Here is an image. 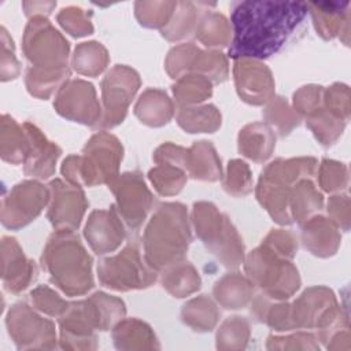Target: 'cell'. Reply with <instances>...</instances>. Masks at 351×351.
I'll list each match as a JSON object with an SVG mask.
<instances>
[{
	"label": "cell",
	"mask_w": 351,
	"mask_h": 351,
	"mask_svg": "<svg viewBox=\"0 0 351 351\" xmlns=\"http://www.w3.org/2000/svg\"><path fill=\"white\" fill-rule=\"evenodd\" d=\"M307 12V4L302 1L234 3L228 55L236 60H259L276 55L303 23Z\"/></svg>",
	"instance_id": "obj_1"
},
{
	"label": "cell",
	"mask_w": 351,
	"mask_h": 351,
	"mask_svg": "<svg viewBox=\"0 0 351 351\" xmlns=\"http://www.w3.org/2000/svg\"><path fill=\"white\" fill-rule=\"evenodd\" d=\"M41 266L67 296H81L93 288L92 256L73 230H56L48 239Z\"/></svg>",
	"instance_id": "obj_2"
},
{
	"label": "cell",
	"mask_w": 351,
	"mask_h": 351,
	"mask_svg": "<svg viewBox=\"0 0 351 351\" xmlns=\"http://www.w3.org/2000/svg\"><path fill=\"white\" fill-rule=\"evenodd\" d=\"M191 240L186 207L181 203H162L144 230V259L154 270L162 271L184 261Z\"/></svg>",
	"instance_id": "obj_3"
},
{
	"label": "cell",
	"mask_w": 351,
	"mask_h": 351,
	"mask_svg": "<svg viewBox=\"0 0 351 351\" xmlns=\"http://www.w3.org/2000/svg\"><path fill=\"white\" fill-rule=\"evenodd\" d=\"M317 159L311 156L276 159L261 173L256 199L280 225H291L289 192L302 178H311L315 174Z\"/></svg>",
	"instance_id": "obj_4"
},
{
	"label": "cell",
	"mask_w": 351,
	"mask_h": 351,
	"mask_svg": "<svg viewBox=\"0 0 351 351\" xmlns=\"http://www.w3.org/2000/svg\"><path fill=\"white\" fill-rule=\"evenodd\" d=\"M123 156L121 141L107 132H99L84 147L82 155H70L62 165V176L77 186L110 184Z\"/></svg>",
	"instance_id": "obj_5"
},
{
	"label": "cell",
	"mask_w": 351,
	"mask_h": 351,
	"mask_svg": "<svg viewBox=\"0 0 351 351\" xmlns=\"http://www.w3.org/2000/svg\"><path fill=\"white\" fill-rule=\"evenodd\" d=\"M192 222L196 236L228 269H237L244 261V244L226 214L213 203L193 204Z\"/></svg>",
	"instance_id": "obj_6"
},
{
	"label": "cell",
	"mask_w": 351,
	"mask_h": 351,
	"mask_svg": "<svg viewBox=\"0 0 351 351\" xmlns=\"http://www.w3.org/2000/svg\"><path fill=\"white\" fill-rule=\"evenodd\" d=\"M293 329H318V340L325 344L340 328L350 326L347 313L339 306L332 289L326 287L307 288L291 304Z\"/></svg>",
	"instance_id": "obj_7"
},
{
	"label": "cell",
	"mask_w": 351,
	"mask_h": 351,
	"mask_svg": "<svg viewBox=\"0 0 351 351\" xmlns=\"http://www.w3.org/2000/svg\"><path fill=\"white\" fill-rule=\"evenodd\" d=\"M248 280L262 289L267 299L285 300L300 287L298 269L291 259H285L265 245L251 251L244 262Z\"/></svg>",
	"instance_id": "obj_8"
},
{
	"label": "cell",
	"mask_w": 351,
	"mask_h": 351,
	"mask_svg": "<svg viewBox=\"0 0 351 351\" xmlns=\"http://www.w3.org/2000/svg\"><path fill=\"white\" fill-rule=\"evenodd\" d=\"M97 276L103 287L121 292L144 289L156 281V270L145 262L136 243H129L119 254L100 261Z\"/></svg>",
	"instance_id": "obj_9"
},
{
	"label": "cell",
	"mask_w": 351,
	"mask_h": 351,
	"mask_svg": "<svg viewBox=\"0 0 351 351\" xmlns=\"http://www.w3.org/2000/svg\"><path fill=\"white\" fill-rule=\"evenodd\" d=\"M69 43L44 16H34L26 26L23 52L32 67L44 70L67 69Z\"/></svg>",
	"instance_id": "obj_10"
},
{
	"label": "cell",
	"mask_w": 351,
	"mask_h": 351,
	"mask_svg": "<svg viewBox=\"0 0 351 351\" xmlns=\"http://www.w3.org/2000/svg\"><path fill=\"white\" fill-rule=\"evenodd\" d=\"M110 191L115 196V208L130 232H137L154 204V196L148 189L143 174L128 171L118 174L110 184Z\"/></svg>",
	"instance_id": "obj_11"
},
{
	"label": "cell",
	"mask_w": 351,
	"mask_h": 351,
	"mask_svg": "<svg viewBox=\"0 0 351 351\" xmlns=\"http://www.w3.org/2000/svg\"><path fill=\"white\" fill-rule=\"evenodd\" d=\"M5 325L18 350L56 348L55 324L38 315L26 303H16L10 308Z\"/></svg>",
	"instance_id": "obj_12"
},
{
	"label": "cell",
	"mask_w": 351,
	"mask_h": 351,
	"mask_svg": "<svg viewBox=\"0 0 351 351\" xmlns=\"http://www.w3.org/2000/svg\"><path fill=\"white\" fill-rule=\"evenodd\" d=\"M140 88V77L137 71L128 66H114L101 81L103 117L100 128H114L119 125L128 112L137 89Z\"/></svg>",
	"instance_id": "obj_13"
},
{
	"label": "cell",
	"mask_w": 351,
	"mask_h": 351,
	"mask_svg": "<svg viewBox=\"0 0 351 351\" xmlns=\"http://www.w3.org/2000/svg\"><path fill=\"white\" fill-rule=\"evenodd\" d=\"M166 71L171 78L188 74H200L211 82H222L228 78V60L217 51H202L193 44L174 47L166 58Z\"/></svg>",
	"instance_id": "obj_14"
},
{
	"label": "cell",
	"mask_w": 351,
	"mask_h": 351,
	"mask_svg": "<svg viewBox=\"0 0 351 351\" xmlns=\"http://www.w3.org/2000/svg\"><path fill=\"white\" fill-rule=\"evenodd\" d=\"M49 188L37 181L16 184L3 199L1 222L5 228L19 229L34 221L49 203Z\"/></svg>",
	"instance_id": "obj_15"
},
{
	"label": "cell",
	"mask_w": 351,
	"mask_h": 351,
	"mask_svg": "<svg viewBox=\"0 0 351 351\" xmlns=\"http://www.w3.org/2000/svg\"><path fill=\"white\" fill-rule=\"evenodd\" d=\"M53 107L59 115L92 128L100 125L103 110L92 84L84 80H69L58 90Z\"/></svg>",
	"instance_id": "obj_16"
},
{
	"label": "cell",
	"mask_w": 351,
	"mask_h": 351,
	"mask_svg": "<svg viewBox=\"0 0 351 351\" xmlns=\"http://www.w3.org/2000/svg\"><path fill=\"white\" fill-rule=\"evenodd\" d=\"M51 197L48 206V219L56 230L78 229L88 202L82 186L64 182L59 178L52 180L48 185Z\"/></svg>",
	"instance_id": "obj_17"
},
{
	"label": "cell",
	"mask_w": 351,
	"mask_h": 351,
	"mask_svg": "<svg viewBox=\"0 0 351 351\" xmlns=\"http://www.w3.org/2000/svg\"><path fill=\"white\" fill-rule=\"evenodd\" d=\"M239 96L248 104L262 106L274 97V80L269 67L259 60L237 59L233 66Z\"/></svg>",
	"instance_id": "obj_18"
},
{
	"label": "cell",
	"mask_w": 351,
	"mask_h": 351,
	"mask_svg": "<svg viewBox=\"0 0 351 351\" xmlns=\"http://www.w3.org/2000/svg\"><path fill=\"white\" fill-rule=\"evenodd\" d=\"M84 236L97 255L117 250L126 237V230L115 206L108 210L92 211L86 221Z\"/></svg>",
	"instance_id": "obj_19"
},
{
	"label": "cell",
	"mask_w": 351,
	"mask_h": 351,
	"mask_svg": "<svg viewBox=\"0 0 351 351\" xmlns=\"http://www.w3.org/2000/svg\"><path fill=\"white\" fill-rule=\"evenodd\" d=\"M60 339L59 344L63 350H96L97 337L84 302H73L69 308L59 317Z\"/></svg>",
	"instance_id": "obj_20"
},
{
	"label": "cell",
	"mask_w": 351,
	"mask_h": 351,
	"mask_svg": "<svg viewBox=\"0 0 351 351\" xmlns=\"http://www.w3.org/2000/svg\"><path fill=\"white\" fill-rule=\"evenodd\" d=\"M3 284L10 293L25 291L36 278V263L27 259L12 237H3Z\"/></svg>",
	"instance_id": "obj_21"
},
{
	"label": "cell",
	"mask_w": 351,
	"mask_h": 351,
	"mask_svg": "<svg viewBox=\"0 0 351 351\" xmlns=\"http://www.w3.org/2000/svg\"><path fill=\"white\" fill-rule=\"evenodd\" d=\"M23 128L29 138V149L25 159V173L40 180L49 178L55 173V165L62 149L49 141L43 132L30 122H25Z\"/></svg>",
	"instance_id": "obj_22"
},
{
	"label": "cell",
	"mask_w": 351,
	"mask_h": 351,
	"mask_svg": "<svg viewBox=\"0 0 351 351\" xmlns=\"http://www.w3.org/2000/svg\"><path fill=\"white\" fill-rule=\"evenodd\" d=\"M340 243L341 234L332 219L315 214L302 223V244L313 255L332 256L337 252Z\"/></svg>",
	"instance_id": "obj_23"
},
{
	"label": "cell",
	"mask_w": 351,
	"mask_h": 351,
	"mask_svg": "<svg viewBox=\"0 0 351 351\" xmlns=\"http://www.w3.org/2000/svg\"><path fill=\"white\" fill-rule=\"evenodd\" d=\"M306 4L313 16L315 30L324 40H332L339 33L340 36L344 33L348 40V1H315Z\"/></svg>",
	"instance_id": "obj_24"
},
{
	"label": "cell",
	"mask_w": 351,
	"mask_h": 351,
	"mask_svg": "<svg viewBox=\"0 0 351 351\" xmlns=\"http://www.w3.org/2000/svg\"><path fill=\"white\" fill-rule=\"evenodd\" d=\"M237 141L241 155L256 163H263L274 149L276 134L267 123L255 122L240 130Z\"/></svg>",
	"instance_id": "obj_25"
},
{
	"label": "cell",
	"mask_w": 351,
	"mask_h": 351,
	"mask_svg": "<svg viewBox=\"0 0 351 351\" xmlns=\"http://www.w3.org/2000/svg\"><path fill=\"white\" fill-rule=\"evenodd\" d=\"M185 173L203 181H218L222 177L221 159L210 141H196L186 149Z\"/></svg>",
	"instance_id": "obj_26"
},
{
	"label": "cell",
	"mask_w": 351,
	"mask_h": 351,
	"mask_svg": "<svg viewBox=\"0 0 351 351\" xmlns=\"http://www.w3.org/2000/svg\"><path fill=\"white\" fill-rule=\"evenodd\" d=\"M112 340L118 350H158L160 347L151 326L137 318H122L112 328Z\"/></svg>",
	"instance_id": "obj_27"
},
{
	"label": "cell",
	"mask_w": 351,
	"mask_h": 351,
	"mask_svg": "<svg viewBox=\"0 0 351 351\" xmlns=\"http://www.w3.org/2000/svg\"><path fill=\"white\" fill-rule=\"evenodd\" d=\"M213 293L223 308L239 310L252 300L254 284L240 273H229L214 284Z\"/></svg>",
	"instance_id": "obj_28"
},
{
	"label": "cell",
	"mask_w": 351,
	"mask_h": 351,
	"mask_svg": "<svg viewBox=\"0 0 351 351\" xmlns=\"http://www.w3.org/2000/svg\"><path fill=\"white\" fill-rule=\"evenodd\" d=\"M134 114L141 123L148 126H163L174 114V104L166 92L160 89H147L137 100Z\"/></svg>",
	"instance_id": "obj_29"
},
{
	"label": "cell",
	"mask_w": 351,
	"mask_h": 351,
	"mask_svg": "<svg viewBox=\"0 0 351 351\" xmlns=\"http://www.w3.org/2000/svg\"><path fill=\"white\" fill-rule=\"evenodd\" d=\"M85 310L96 330L112 329L126 313L125 303L115 296L96 292L84 300Z\"/></svg>",
	"instance_id": "obj_30"
},
{
	"label": "cell",
	"mask_w": 351,
	"mask_h": 351,
	"mask_svg": "<svg viewBox=\"0 0 351 351\" xmlns=\"http://www.w3.org/2000/svg\"><path fill=\"white\" fill-rule=\"evenodd\" d=\"M324 206V196L311 178L299 180L289 192V213L292 221L303 223L315 215Z\"/></svg>",
	"instance_id": "obj_31"
},
{
	"label": "cell",
	"mask_w": 351,
	"mask_h": 351,
	"mask_svg": "<svg viewBox=\"0 0 351 351\" xmlns=\"http://www.w3.org/2000/svg\"><path fill=\"white\" fill-rule=\"evenodd\" d=\"M162 287L174 298H185L200 288V277L196 269L185 261L176 262L162 270Z\"/></svg>",
	"instance_id": "obj_32"
},
{
	"label": "cell",
	"mask_w": 351,
	"mask_h": 351,
	"mask_svg": "<svg viewBox=\"0 0 351 351\" xmlns=\"http://www.w3.org/2000/svg\"><path fill=\"white\" fill-rule=\"evenodd\" d=\"M176 118L188 133H214L221 126V112L213 104L180 107Z\"/></svg>",
	"instance_id": "obj_33"
},
{
	"label": "cell",
	"mask_w": 351,
	"mask_h": 351,
	"mask_svg": "<svg viewBox=\"0 0 351 351\" xmlns=\"http://www.w3.org/2000/svg\"><path fill=\"white\" fill-rule=\"evenodd\" d=\"M219 314L217 304L207 295H200L182 306L181 321L195 332H210L217 325Z\"/></svg>",
	"instance_id": "obj_34"
},
{
	"label": "cell",
	"mask_w": 351,
	"mask_h": 351,
	"mask_svg": "<svg viewBox=\"0 0 351 351\" xmlns=\"http://www.w3.org/2000/svg\"><path fill=\"white\" fill-rule=\"evenodd\" d=\"M29 149L26 130L8 115H3L1 122V158L11 163L25 162Z\"/></svg>",
	"instance_id": "obj_35"
},
{
	"label": "cell",
	"mask_w": 351,
	"mask_h": 351,
	"mask_svg": "<svg viewBox=\"0 0 351 351\" xmlns=\"http://www.w3.org/2000/svg\"><path fill=\"white\" fill-rule=\"evenodd\" d=\"M251 315L255 321L266 324L274 330H292L291 304L289 303H270L265 295H259L251 303Z\"/></svg>",
	"instance_id": "obj_36"
},
{
	"label": "cell",
	"mask_w": 351,
	"mask_h": 351,
	"mask_svg": "<svg viewBox=\"0 0 351 351\" xmlns=\"http://www.w3.org/2000/svg\"><path fill=\"white\" fill-rule=\"evenodd\" d=\"M173 95L180 107L195 106L213 95V82L200 74H185L177 78Z\"/></svg>",
	"instance_id": "obj_37"
},
{
	"label": "cell",
	"mask_w": 351,
	"mask_h": 351,
	"mask_svg": "<svg viewBox=\"0 0 351 351\" xmlns=\"http://www.w3.org/2000/svg\"><path fill=\"white\" fill-rule=\"evenodd\" d=\"M108 64L107 49L96 41L82 43L74 49L71 66L73 69L88 77L99 75Z\"/></svg>",
	"instance_id": "obj_38"
},
{
	"label": "cell",
	"mask_w": 351,
	"mask_h": 351,
	"mask_svg": "<svg viewBox=\"0 0 351 351\" xmlns=\"http://www.w3.org/2000/svg\"><path fill=\"white\" fill-rule=\"evenodd\" d=\"M306 125L321 145L329 147L343 134L347 122L330 114L322 104L318 110L306 117Z\"/></svg>",
	"instance_id": "obj_39"
},
{
	"label": "cell",
	"mask_w": 351,
	"mask_h": 351,
	"mask_svg": "<svg viewBox=\"0 0 351 351\" xmlns=\"http://www.w3.org/2000/svg\"><path fill=\"white\" fill-rule=\"evenodd\" d=\"M197 40L210 48H223L232 41V32L226 18L218 12H207L196 27Z\"/></svg>",
	"instance_id": "obj_40"
},
{
	"label": "cell",
	"mask_w": 351,
	"mask_h": 351,
	"mask_svg": "<svg viewBox=\"0 0 351 351\" xmlns=\"http://www.w3.org/2000/svg\"><path fill=\"white\" fill-rule=\"evenodd\" d=\"M178 7L180 10L174 11L170 22L160 30L162 36L170 41L191 36L193 30L196 32L199 21L203 16V12L199 11V7L196 10V4L193 3H178Z\"/></svg>",
	"instance_id": "obj_41"
},
{
	"label": "cell",
	"mask_w": 351,
	"mask_h": 351,
	"mask_svg": "<svg viewBox=\"0 0 351 351\" xmlns=\"http://www.w3.org/2000/svg\"><path fill=\"white\" fill-rule=\"evenodd\" d=\"M70 77V70H44L30 67L26 71V86L30 95L38 99H47L59 86H62Z\"/></svg>",
	"instance_id": "obj_42"
},
{
	"label": "cell",
	"mask_w": 351,
	"mask_h": 351,
	"mask_svg": "<svg viewBox=\"0 0 351 351\" xmlns=\"http://www.w3.org/2000/svg\"><path fill=\"white\" fill-rule=\"evenodd\" d=\"M251 335L250 322L244 317L233 315L226 318L217 332L218 350H244Z\"/></svg>",
	"instance_id": "obj_43"
},
{
	"label": "cell",
	"mask_w": 351,
	"mask_h": 351,
	"mask_svg": "<svg viewBox=\"0 0 351 351\" xmlns=\"http://www.w3.org/2000/svg\"><path fill=\"white\" fill-rule=\"evenodd\" d=\"M263 117L281 137L289 134L300 123L299 114L291 108L287 100L281 96L267 101V106L263 110Z\"/></svg>",
	"instance_id": "obj_44"
},
{
	"label": "cell",
	"mask_w": 351,
	"mask_h": 351,
	"mask_svg": "<svg viewBox=\"0 0 351 351\" xmlns=\"http://www.w3.org/2000/svg\"><path fill=\"white\" fill-rule=\"evenodd\" d=\"M148 178L159 195L173 196L184 188L186 182V173L178 166L159 163L156 167L149 170Z\"/></svg>",
	"instance_id": "obj_45"
},
{
	"label": "cell",
	"mask_w": 351,
	"mask_h": 351,
	"mask_svg": "<svg viewBox=\"0 0 351 351\" xmlns=\"http://www.w3.org/2000/svg\"><path fill=\"white\" fill-rule=\"evenodd\" d=\"M177 3H136V16L145 27H160V30L170 22Z\"/></svg>",
	"instance_id": "obj_46"
},
{
	"label": "cell",
	"mask_w": 351,
	"mask_h": 351,
	"mask_svg": "<svg viewBox=\"0 0 351 351\" xmlns=\"http://www.w3.org/2000/svg\"><path fill=\"white\" fill-rule=\"evenodd\" d=\"M318 184L328 193L341 192L348 186V167L341 162L324 159L318 169Z\"/></svg>",
	"instance_id": "obj_47"
},
{
	"label": "cell",
	"mask_w": 351,
	"mask_h": 351,
	"mask_svg": "<svg viewBox=\"0 0 351 351\" xmlns=\"http://www.w3.org/2000/svg\"><path fill=\"white\" fill-rule=\"evenodd\" d=\"M225 191L232 196H245L252 191V177L250 167L240 159H233L228 165L223 180Z\"/></svg>",
	"instance_id": "obj_48"
},
{
	"label": "cell",
	"mask_w": 351,
	"mask_h": 351,
	"mask_svg": "<svg viewBox=\"0 0 351 351\" xmlns=\"http://www.w3.org/2000/svg\"><path fill=\"white\" fill-rule=\"evenodd\" d=\"M32 296V302L33 306L49 315V317H60L62 314H64V311L69 308L70 303L66 302L64 299H62L55 291H52L49 287L47 285H40L37 288H34L30 293Z\"/></svg>",
	"instance_id": "obj_49"
},
{
	"label": "cell",
	"mask_w": 351,
	"mask_h": 351,
	"mask_svg": "<svg viewBox=\"0 0 351 351\" xmlns=\"http://www.w3.org/2000/svg\"><path fill=\"white\" fill-rule=\"evenodd\" d=\"M324 107L335 117L348 122L350 119V89L344 84H333L324 89Z\"/></svg>",
	"instance_id": "obj_50"
},
{
	"label": "cell",
	"mask_w": 351,
	"mask_h": 351,
	"mask_svg": "<svg viewBox=\"0 0 351 351\" xmlns=\"http://www.w3.org/2000/svg\"><path fill=\"white\" fill-rule=\"evenodd\" d=\"M58 21L60 26L74 37H82L86 34H92L93 32V26L88 18V14L81 8H63L58 15Z\"/></svg>",
	"instance_id": "obj_51"
},
{
	"label": "cell",
	"mask_w": 351,
	"mask_h": 351,
	"mask_svg": "<svg viewBox=\"0 0 351 351\" xmlns=\"http://www.w3.org/2000/svg\"><path fill=\"white\" fill-rule=\"evenodd\" d=\"M267 350H318L319 346L314 335L298 332L289 336L270 335L266 341Z\"/></svg>",
	"instance_id": "obj_52"
},
{
	"label": "cell",
	"mask_w": 351,
	"mask_h": 351,
	"mask_svg": "<svg viewBox=\"0 0 351 351\" xmlns=\"http://www.w3.org/2000/svg\"><path fill=\"white\" fill-rule=\"evenodd\" d=\"M324 104V86L306 85L293 93V110L299 117H307Z\"/></svg>",
	"instance_id": "obj_53"
},
{
	"label": "cell",
	"mask_w": 351,
	"mask_h": 351,
	"mask_svg": "<svg viewBox=\"0 0 351 351\" xmlns=\"http://www.w3.org/2000/svg\"><path fill=\"white\" fill-rule=\"evenodd\" d=\"M262 245H265L266 248L271 250L274 254L285 259H292L298 251V240L295 234L284 229H273L265 237Z\"/></svg>",
	"instance_id": "obj_54"
},
{
	"label": "cell",
	"mask_w": 351,
	"mask_h": 351,
	"mask_svg": "<svg viewBox=\"0 0 351 351\" xmlns=\"http://www.w3.org/2000/svg\"><path fill=\"white\" fill-rule=\"evenodd\" d=\"M328 214L336 226L344 232L350 229V197L348 195H333L328 200Z\"/></svg>",
	"instance_id": "obj_55"
},
{
	"label": "cell",
	"mask_w": 351,
	"mask_h": 351,
	"mask_svg": "<svg viewBox=\"0 0 351 351\" xmlns=\"http://www.w3.org/2000/svg\"><path fill=\"white\" fill-rule=\"evenodd\" d=\"M8 44L5 43V38L3 37V59H1V75L3 81H7L10 78H15L19 74V63L15 59L14 51L8 52Z\"/></svg>",
	"instance_id": "obj_56"
}]
</instances>
